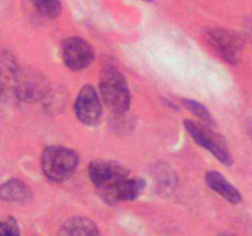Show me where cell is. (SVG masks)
I'll use <instances>...</instances> for the list:
<instances>
[{"mask_svg": "<svg viewBox=\"0 0 252 236\" xmlns=\"http://www.w3.org/2000/svg\"><path fill=\"white\" fill-rule=\"evenodd\" d=\"M89 176L95 188L108 203H117L120 187L128 177L122 165L110 160H94L89 166Z\"/></svg>", "mask_w": 252, "mask_h": 236, "instance_id": "1", "label": "cell"}, {"mask_svg": "<svg viewBox=\"0 0 252 236\" xmlns=\"http://www.w3.org/2000/svg\"><path fill=\"white\" fill-rule=\"evenodd\" d=\"M101 98L113 113H123L129 108L130 93L125 76L116 68H105L100 79Z\"/></svg>", "mask_w": 252, "mask_h": 236, "instance_id": "2", "label": "cell"}, {"mask_svg": "<svg viewBox=\"0 0 252 236\" xmlns=\"http://www.w3.org/2000/svg\"><path fill=\"white\" fill-rule=\"evenodd\" d=\"M79 164V156L65 147H48L42 155V170L47 178L62 182L70 178Z\"/></svg>", "mask_w": 252, "mask_h": 236, "instance_id": "3", "label": "cell"}, {"mask_svg": "<svg viewBox=\"0 0 252 236\" xmlns=\"http://www.w3.org/2000/svg\"><path fill=\"white\" fill-rule=\"evenodd\" d=\"M208 46L230 64L240 63L244 51V41L236 32L225 29H209L206 31Z\"/></svg>", "mask_w": 252, "mask_h": 236, "instance_id": "4", "label": "cell"}, {"mask_svg": "<svg viewBox=\"0 0 252 236\" xmlns=\"http://www.w3.org/2000/svg\"><path fill=\"white\" fill-rule=\"evenodd\" d=\"M184 125L192 139L199 147L211 151L221 164L226 165V166H230L233 164V157H231L230 150H229L224 137L207 128L206 125H202L193 120H185Z\"/></svg>", "mask_w": 252, "mask_h": 236, "instance_id": "5", "label": "cell"}, {"mask_svg": "<svg viewBox=\"0 0 252 236\" xmlns=\"http://www.w3.org/2000/svg\"><path fill=\"white\" fill-rule=\"evenodd\" d=\"M64 63L71 70H81L91 64L95 57L93 46L80 37H71L62 47Z\"/></svg>", "mask_w": 252, "mask_h": 236, "instance_id": "6", "label": "cell"}, {"mask_svg": "<svg viewBox=\"0 0 252 236\" xmlns=\"http://www.w3.org/2000/svg\"><path fill=\"white\" fill-rule=\"evenodd\" d=\"M75 115L86 125H95L102 115V106L97 91L91 85L84 86L75 101Z\"/></svg>", "mask_w": 252, "mask_h": 236, "instance_id": "7", "label": "cell"}, {"mask_svg": "<svg viewBox=\"0 0 252 236\" xmlns=\"http://www.w3.org/2000/svg\"><path fill=\"white\" fill-rule=\"evenodd\" d=\"M206 183L211 189L220 194L225 201L233 204L241 202V194L225 177L217 171H209L206 175Z\"/></svg>", "mask_w": 252, "mask_h": 236, "instance_id": "8", "label": "cell"}, {"mask_svg": "<svg viewBox=\"0 0 252 236\" xmlns=\"http://www.w3.org/2000/svg\"><path fill=\"white\" fill-rule=\"evenodd\" d=\"M59 236H100V233L90 219L75 216L64 223L59 230Z\"/></svg>", "mask_w": 252, "mask_h": 236, "instance_id": "9", "label": "cell"}, {"mask_svg": "<svg viewBox=\"0 0 252 236\" xmlns=\"http://www.w3.org/2000/svg\"><path fill=\"white\" fill-rule=\"evenodd\" d=\"M31 197V191L25 182L11 178L0 186V199L6 202H26Z\"/></svg>", "mask_w": 252, "mask_h": 236, "instance_id": "10", "label": "cell"}, {"mask_svg": "<svg viewBox=\"0 0 252 236\" xmlns=\"http://www.w3.org/2000/svg\"><path fill=\"white\" fill-rule=\"evenodd\" d=\"M16 92L21 100L36 101L43 93V85H42V81L36 76L21 79L17 84Z\"/></svg>", "mask_w": 252, "mask_h": 236, "instance_id": "11", "label": "cell"}, {"mask_svg": "<svg viewBox=\"0 0 252 236\" xmlns=\"http://www.w3.org/2000/svg\"><path fill=\"white\" fill-rule=\"evenodd\" d=\"M145 181L140 177H129L126 178L117 193V201H133L143 192Z\"/></svg>", "mask_w": 252, "mask_h": 236, "instance_id": "12", "label": "cell"}, {"mask_svg": "<svg viewBox=\"0 0 252 236\" xmlns=\"http://www.w3.org/2000/svg\"><path fill=\"white\" fill-rule=\"evenodd\" d=\"M39 15L48 19H56L62 12L61 0H31Z\"/></svg>", "mask_w": 252, "mask_h": 236, "instance_id": "13", "label": "cell"}, {"mask_svg": "<svg viewBox=\"0 0 252 236\" xmlns=\"http://www.w3.org/2000/svg\"><path fill=\"white\" fill-rule=\"evenodd\" d=\"M184 105L186 106V108L192 113V115L198 117L199 119L203 120L204 123H208V124L213 123V118H212L211 112H209V111L207 110L206 106H203L202 103L197 102V101L194 100H189V98H186V100H184Z\"/></svg>", "mask_w": 252, "mask_h": 236, "instance_id": "14", "label": "cell"}, {"mask_svg": "<svg viewBox=\"0 0 252 236\" xmlns=\"http://www.w3.org/2000/svg\"><path fill=\"white\" fill-rule=\"evenodd\" d=\"M0 236H20V229L15 219L7 218L0 221Z\"/></svg>", "mask_w": 252, "mask_h": 236, "instance_id": "15", "label": "cell"}, {"mask_svg": "<svg viewBox=\"0 0 252 236\" xmlns=\"http://www.w3.org/2000/svg\"><path fill=\"white\" fill-rule=\"evenodd\" d=\"M218 236H233V235H229V234H221V235H218Z\"/></svg>", "mask_w": 252, "mask_h": 236, "instance_id": "16", "label": "cell"}, {"mask_svg": "<svg viewBox=\"0 0 252 236\" xmlns=\"http://www.w3.org/2000/svg\"><path fill=\"white\" fill-rule=\"evenodd\" d=\"M144 1H149V2H152V1H154V0H144Z\"/></svg>", "mask_w": 252, "mask_h": 236, "instance_id": "17", "label": "cell"}]
</instances>
